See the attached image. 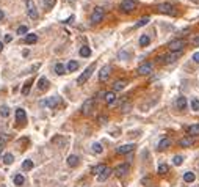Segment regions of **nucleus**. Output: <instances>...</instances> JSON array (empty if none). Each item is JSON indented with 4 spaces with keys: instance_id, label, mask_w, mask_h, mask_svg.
<instances>
[{
    "instance_id": "nucleus-1",
    "label": "nucleus",
    "mask_w": 199,
    "mask_h": 187,
    "mask_svg": "<svg viewBox=\"0 0 199 187\" xmlns=\"http://www.w3.org/2000/svg\"><path fill=\"white\" fill-rule=\"evenodd\" d=\"M94 69H96V65H94V63L90 65V66H88V68L83 71V73H82V74L79 76V79H77V84H79V85H83L85 82L91 77V74L94 73Z\"/></svg>"
},
{
    "instance_id": "nucleus-2",
    "label": "nucleus",
    "mask_w": 199,
    "mask_h": 187,
    "mask_svg": "<svg viewBox=\"0 0 199 187\" xmlns=\"http://www.w3.org/2000/svg\"><path fill=\"white\" fill-rule=\"evenodd\" d=\"M104 19V8L102 7H96L94 10H93V13L90 16V22L91 24H99Z\"/></svg>"
},
{
    "instance_id": "nucleus-3",
    "label": "nucleus",
    "mask_w": 199,
    "mask_h": 187,
    "mask_svg": "<svg viewBox=\"0 0 199 187\" xmlns=\"http://www.w3.org/2000/svg\"><path fill=\"white\" fill-rule=\"evenodd\" d=\"M94 104H96V99L94 98H90L82 104V113L83 115H90L93 110H94Z\"/></svg>"
},
{
    "instance_id": "nucleus-4",
    "label": "nucleus",
    "mask_w": 199,
    "mask_h": 187,
    "mask_svg": "<svg viewBox=\"0 0 199 187\" xmlns=\"http://www.w3.org/2000/svg\"><path fill=\"white\" fill-rule=\"evenodd\" d=\"M136 8V3L133 2V0H122L119 5V10L122 11V13H132Z\"/></svg>"
},
{
    "instance_id": "nucleus-5",
    "label": "nucleus",
    "mask_w": 199,
    "mask_h": 187,
    "mask_svg": "<svg viewBox=\"0 0 199 187\" xmlns=\"http://www.w3.org/2000/svg\"><path fill=\"white\" fill-rule=\"evenodd\" d=\"M185 44L187 43L184 40H173L169 43V49H171V52H180L185 47Z\"/></svg>"
},
{
    "instance_id": "nucleus-6",
    "label": "nucleus",
    "mask_w": 199,
    "mask_h": 187,
    "mask_svg": "<svg viewBox=\"0 0 199 187\" xmlns=\"http://www.w3.org/2000/svg\"><path fill=\"white\" fill-rule=\"evenodd\" d=\"M60 104V98L57 96H52L49 99H44V101H41V106L42 107H49V109H55Z\"/></svg>"
},
{
    "instance_id": "nucleus-7",
    "label": "nucleus",
    "mask_w": 199,
    "mask_h": 187,
    "mask_svg": "<svg viewBox=\"0 0 199 187\" xmlns=\"http://www.w3.org/2000/svg\"><path fill=\"white\" fill-rule=\"evenodd\" d=\"M182 55V51L180 52H169V54H166V55H163L162 57V62L163 63H173V62H176V60H177L179 57Z\"/></svg>"
},
{
    "instance_id": "nucleus-8",
    "label": "nucleus",
    "mask_w": 199,
    "mask_h": 187,
    "mask_svg": "<svg viewBox=\"0 0 199 187\" xmlns=\"http://www.w3.org/2000/svg\"><path fill=\"white\" fill-rule=\"evenodd\" d=\"M27 13L31 19H38V10L33 3V0H27Z\"/></svg>"
},
{
    "instance_id": "nucleus-9",
    "label": "nucleus",
    "mask_w": 199,
    "mask_h": 187,
    "mask_svg": "<svg viewBox=\"0 0 199 187\" xmlns=\"http://www.w3.org/2000/svg\"><path fill=\"white\" fill-rule=\"evenodd\" d=\"M157 10L160 11V13H165V14H176V11H174V7L171 3H160Z\"/></svg>"
},
{
    "instance_id": "nucleus-10",
    "label": "nucleus",
    "mask_w": 199,
    "mask_h": 187,
    "mask_svg": "<svg viewBox=\"0 0 199 187\" xmlns=\"http://www.w3.org/2000/svg\"><path fill=\"white\" fill-rule=\"evenodd\" d=\"M130 170V165L129 164H121V165H118L114 170H113V173L116 175V176H124L127 172Z\"/></svg>"
},
{
    "instance_id": "nucleus-11",
    "label": "nucleus",
    "mask_w": 199,
    "mask_h": 187,
    "mask_svg": "<svg viewBox=\"0 0 199 187\" xmlns=\"http://www.w3.org/2000/svg\"><path fill=\"white\" fill-rule=\"evenodd\" d=\"M152 73V63H143L140 65V68H138V74L140 76H147Z\"/></svg>"
},
{
    "instance_id": "nucleus-12",
    "label": "nucleus",
    "mask_w": 199,
    "mask_h": 187,
    "mask_svg": "<svg viewBox=\"0 0 199 187\" xmlns=\"http://www.w3.org/2000/svg\"><path fill=\"white\" fill-rule=\"evenodd\" d=\"M110 71H112V68H110L108 65H105L104 68L101 69V73H99V80L101 82H105L108 79V76H110Z\"/></svg>"
},
{
    "instance_id": "nucleus-13",
    "label": "nucleus",
    "mask_w": 199,
    "mask_h": 187,
    "mask_svg": "<svg viewBox=\"0 0 199 187\" xmlns=\"http://www.w3.org/2000/svg\"><path fill=\"white\" fill-rule=\"evenodd\" d=\"M187 104H188V101H187L185 96H179L177 99H176V107H177L179 110H185Z\"/></svg>"
},
{
    "instance_id": "nucleus-14",
    "label": "nucleus",
    "mask_w": 199,
    "mask_h": 187,
    "mask_svg": "<svg viewBox=\"0 0 199 187\" xmlns=\"http://www.w3.org/2000/svg\"><path fill=\"white\" fill-rule=\"evenodd\" d=\"M16 120H17V123H25L27 121V113L24 109H17L16 110Z\"/></svg>"
},
{
    "instance_id": "nucleus-15",
    "label": "nucleus",
    "mask_w": 199,
    "mask_h": 187,
    "mask_svg": "<svg viewBox=\"0 0 199 187\" xmlns=\"http://www.w3.org/2000/svg\"><path fill=\"white\" fill-rule=\"evenodd\" d=\"M133 145H132V143H127V145H122V146H119L118 150V154H127V153H130V151H133Z\"/></svg>"
},
{
    "instance_id": "nucleus-16",
    "label": "nucleus",
    "mask_w": 199,
    "mask_h": 187,
    "mask_svg": "<svg viewBox=\"0 0 199 187\" xmlns=\"http://www.w3.org/2000/svg\"><path fill=\"white\" fill-rule=\"evenodd\" d=\"M112 173H113V170L107 167V168H105V170H104V172H102L101 175L97 176V179L101 181V183H104V181H107V179L110 178V175H112Z\"/></svg>"
},
{
    "instance_id": "nucleus-17",
    "label": "nucleus",
    "mask_w": 199,
    "mask_h": 187,
    "mask_svg": "<svg viewBox=\"0 0 199 187\" xmlns=\"http://www.w3.org/2000/svg\"><path fill=\"white\" fill-rule=\"evenodd\" d=\"M171 146V140L168 139V137H165V139H162L158 142V150L160 151H165L166 148H169Z\"/></svg>"
},
{
    "instance_id": "nucleus-18",
    "label": "nucleus",
    "mask_w": 199,
    "mask_h": 187,
    "mask_svg": "<svg viewBox=\"0 0 199 187\" xmlns=\"http://www.w3.org/2000/svg\"><path fill=\"white\" fill-rule=\"evenodd\" d=\"M49 88V80L46 79V77H41L39 80H38V90L39 91H44Z\"/></svg>"
},
{
    "instance_id": "nucleus-19",
    "label": "nucleus",
    "mask_w": 199,
    "mask_h": 187,
    "mask_svg": "<svg viewBox=\"0 0 199 187\" xmlns=\"http://www.w3.org/2000/svg\"><path fill=\"white\" fill-rule=\"evenodd\" d=\"M188 135L190 137H198L199 135V124H193L188 128Z\"/></svg>"
},
{
    "instance_id": "nucleus-20",
    "label": "nucleus",
    "mask_w": 199,
    "mask_h": 187,
    "mask_svg": "<svg viewBox=\"0 0 199 187\" xmlns=\"http://www.w3.org/2000/svg\"><path fill=\"white\" fill-rule=\"evenodd\" d=\"M68 165L69 167H77V165H79V156H75V154L69 156L68 157Z\"/></svg>"
},
{
    "instance_id": "nucleus-21",
    "label": "nucleus",
    "mask_w": 199,
    "mask_h": 187,
    "mask_svg": "<svg viewBox=\"0 0 199 187\" xmlns=\"http://www.w3.org/2000/svg\"><path fill=\"white\" fill-rule=\"evenodd\" d=\"M193 137H185V139H182L180 142H179V145L180 146H184V148H187V146H191L193 145Z\"/></svg>"
},
{
    "instance_id": "nucleus-22",
    "label": "nucleus",
    "mask_w": 199,
    "mask_h": 187,
    "mask_svg": "<svg viewBox=\"0 0 199 187\" xmlns=\"http://www.w3.org/2000/svg\"><path fill=\"white\" fill-rule=\"evenodd\" d=\"M105 101H107V104H113L116 101V95H114V91H108V93H105Z\"/></svg>"
},
{
    "instance_id": "nucleus-23",
    "label": "nucleus",
    "mask_w": 199,
    "mask_h": 187,
    "mask_svg": "<svg viewBox=\"0 0 199 187\" xmlns=\"http://www.w3.org/2000/svg\"><path fill=\"white\" fill-rule=\"evenodd\" d=\"M66 69H68L69 73H74V71H77V69H79V63H77V62H74V60H71V62L68 63V66H66Z\"/></svg>"
},
{
    "instance_id": "nucleus-24",
    "label": "nucleus",
    "mask_w": 199,
    "mask_h": 187,
    "mask_svg": "<svg viewBox=\"0 0 199 187\" xmlns=\"http://www.w3.org/2000/svg\"><path fill=\"white\" fill-rule=\"evenodd\" d=\"M125 80H118V82H114V85H113V88H114V91H121V90H124L125 88Z\"/></svg>"
},
{
    "instance_id": "nucleus-25",
    "label": "nucleus",
    "mask_w": 199,
    "mask_h": 187,
    "mask_svg": "<svg viewBox=\"0 0 199 187\" xmlns=\"http://www.w3.org/2000/svg\"><path fill=\"white\" fill-rule=\"evenodd\" d=\"M38 41V36L35 35V33H28V35L25 36V43L27 44H35Z\"/></svg>"
},
{
    "instance_id": "nucleus-26",
    "label": "nucleus",
    "mask_w": 199,
    "mask_h": 187,
    "mask_svg": "<svg viewBox=\"0 0 199 187\" xmlns=\"http://www.w3.org/2000/svg\"><path fill=\"white\" fill-rule=\"evenodd\" d=\"M55 73H57L58 76H63V74L66 73L64 65H63V63H57V65H55Z\"/></svg>"
},
{
    "instance_id": "nucleus-27",
    "label": "nucleus",
    "mask_w": 199,
    "mask_h": 187,
    "mask_svg": "<svg viewBox=\"0 0 199 187\" xmlns=\"http://www.w3.org/2000/svg\"><path fill=\"white\" fill-rule=\"evenodd\" d=\"M13 162H14V156H13V154H9V153H7L3 156V164L5 165H11Z\"/></svg>"
},
{
    "instance_id": "nucleus-28",
    "label": "nucleus",
    "mask_w": 199,
    "mask_h": 187,
    "mask_svg": "<svg viewBox=\"0 0 199 187\" xmlns=\"http://www.w3.org/2000/svg\"><path fill=\"white\" fill-rule=\"evenodd\" d=\"M105 168H107V165H104V164H99V165H96V167L94 168H93V173H94V175H101L102 172H104V170Z\"/></svg>"
},
{
    "instance_id": "nucleus-29",
    "label": "nucleus",
    "mask_w": 199,
    "mask_h": 187,
    "mask_svg": "<svg viewBox=\"0 0 199 187\" xmlns=\"http://www.w3.org/2000/svg\"><path fill=\"white\" fill-rule=\"evenodd\" d=\"M195 173H191V172H187L185 175H184V181L185 183H193V181H195Z\"/></svg>"
},
{
    "instance_id": "nucleus-30",
    "label": "nucleus",
    "mask_w": 199,
    "mask_h": 187,
    "mask_svg": "<svg viewBox=\"0 0 199 187\" xmlns=\"http://www.w3.org/2000/svg\"><path fill=\"white\" fill-rule=\"evenodd\" d=\"M31 84H33V80H28V82H25V85L22 87V95H28L30 93V87H31Z\"/></svg>"
},
{
    "instance_id": "nucleus-31",
    "label": "nucleus",
    "mask_w": 199,
    "mask_h": 187,
    "mask_svg": "<svg viewBox=\"0 0 199 187\" xmlns=\"http://www.w3.org/2000/svg\"><path fill=\"white\" fill-rule=\"evenodd\" d=\"M80 55H82V57H85V58H88V57L91 55V49L86 47V46H83V47L80 49Z\"/></svg>"
},
{
    "instance_id": "nucleus-32",
    "label": "nucleus",
    "mask_w": 199,
    "mask_h": 187,
    "mask_svg": "<svg viewBox=\"0 0 199 187\" xmlns=\"http://www.w3.org/2000/svg\"><path fill=\"white\" fill-rule=\"evenodd\" d=\"M22 168H24L25 172H28V170H31V168H33V162L30 161V159H27V161L22 162Z\"/></svg>"
},
{
    "instance_id": "nucleus-33",
    "label": "nucleus",
    "mask_w": 199,
    "mask_h": 187,
    "mask_svg": "<svg viewBox=\"0 0 199 187\" xmlns=\"http://www.w3.org/2000/svg\"><path fill=\"white\" fill-rule=\"evenodd\" d=\"M24 183H25V178H24L22 175H16V176H14V184H16V186H22Z\"/></svg>"
},
{
    "instance_id": "nucleus-34",
    "label": "nucleus",
    "mask_w": 199,
    "mask_h": 187,
    "mask_svg": "<svg viewBox=\"0 0 199 187\" xmlns=\"http://www.w3.org/2000/svg\"><path fill=\"white\" fill-rule=\"evenodd\" d=\"M149 43H151V38H149L147 35H143V36L140 38V46L144 47V46H147Z\"/></svg>"
},
{
    "instance_id": "nucleus-35",
    "label": "nucleus",
    "mask_w": 199,
    "mask_h": 187,
    "mask_svg": "<svg viewBox=\"0 0 199 187\" xmlns=\"http://www.w3.org/2000/svg\"><path fill=\"white\" fill-rule=\"evenodd\" d=\"M91 148H93V153H96V154H101L102 150H104L101 143H93V146H91Z\"/></svg>"
},
{
    "instance_id": "nucleus-36",
    "label": "nucleus",
    "mask_w": 199,
    "mask_h": 187,
    "mask_svg": "<svg viewBox=\"0 0 199 187\" xmlns=\"http://www.w3.org/2000/svg\"><path fill=\"white\" fill-rule=\"evenodd\" d=\"M168 165H165V164H162V165H158V168H157V172L160 173V175H166L168 173Z\"/></svg>"
},
{
    "instance_id": "nucleus-37",
    "label": "nucleus",
    "mask_w": 199,
    "mask_h": 187,
    "mask_svg": "<svg viewBox=\"0 0 199 187\" xmlns=\"http://www.w3.org/2000/svg\"><path fill=\"white\" fill-rule=\"evenodd\" d=\"M0 115H2L3 118H7L8 115H9V109H8V106H2L0 107Z\"/></svg>"
},
{
    "instance_id": "nucleus-38",
    "label": "nucleus",
    "mask_w": 199,
    "mask_h": 187,
    "mask_svg": "<svg viewBox=\"0 0 199 187\" xmlns=\"http://www.w3.org/2000/svg\"><path fill=\"white\" fill-rule=\"evenodd\" d=\"M55 2H57V0H44V7H46V10H52L55 7Z\"/></svg>"
},
{
    "instance_id": "nucleus-39",
    "label": "nucleus",
    "mask_w": 199,
    "mask_h": 187,
    "mask_svg": "<svg viewBox=\"0 0 199 187\" xmlns=\"http://www.w3.org/2000/svg\"><path fill=\"white\" fill-rule=\"evenodd\" d=\"M149 22V18H143V19H140L136 22V25H135V29H140V27H144L146 24Z\"/></svg>"
},
{
    "instance_id": "nucleus-40",
    "label": "nucleus",
    "mask_w": 199,
    "mask_h": 187,
    "mask_svg": "<svg viewBox=\"0 0 199 187\" xmlns=\"http://www.w3.org/2000/svg\"><path fill=\"white\" fill-rule=\"evenodd\" d=\"M191 109L193 110H195V112H198V110H199V99H193V101H191Z\"/></svg>"
},
{
    "instance_id": "nucleus-41",
    "label": "nucleus",
    "mask_w": 199,
    "mask_h": 187,
    "mask_svg": "<svg viewBox=\"0 0 199 187\" xmlns=\"http://www.w3.org/2000/svg\"><path fill=\"white\" fill-rule=\"evenodd\" d=\"M5 143H7V135H5V134H0V151L3 150Z\"/></svg>"
},
{
    "instance_id": "nucleus-42",
    "label": "nucleus",
    "mask_w": 199,
    "mask_h": 187,
    "mask_svg": "<svg viewBox=\"0 0 199 187\" xmlns=\"http://www.w3.org/2000/svg\"><path fill=\"white\" fill-rule=\"evenodd\" d=\"M173 162H174V165H182V162H184V157H182V156H174Z\"/></svg>"
},
{
    "instance_id": "nucleus-43",
    "label": "nucleus",
    "mask_w": 199,
    "mask_h": 187,
    "mask_svg": "<svg viewBox=\"0 0 199 187\" xmlns=\"http://www.w3.org/2000/svg\"><path fill=\"white\" fill-rule=\"evenodd\" d=\"M25 33H28V29H27L25 25H20L17 29V35H25Z\"/></svg>"
},
{
    "instance_id": "nucleus-44",
    "label": "nucleus",
    "mask_w": 199,
    "mask_h": 187,
    "mask_svg": "<svg viewBox=\"0 0 199 187\" xmlns=\"http://www.w3.org/2000/svg\"><path fill=\"white\" fill-rule=\"evenodd\" d=\"M53 143H60V145H64L66 140H63V139H53Z\"/></svg>"
},
{
    "instance_id": "nucleus-45",
    "label": "nucleus",
    "mask_w": 199,
    "mask_h": 187,
    "mask_svg": "<svg viewBox=\"0 0 199 187\" xmlns=\"http://www.w3.org/2000/svg\"><path fill=\"white\" fill-rule=\"evenodd\" d=\"M193 60H195L196 63H199V52H195V55H193Z\"/></svg>"
},
{
    "instance_id": "nucleus-46",
    "label": "nucleus",
    "mask_w": 199,
    "mask_h": 187,
    "mask_svg": "<svg viewBox=\"0 0 199 187\" xmlns=\"http://www.w3.org/2000/svg\"><path fill=\"white\" fill-rule=\"evenodd\" d=\"M11 40H13V36H11V35H7V36H5V41H7V43H9Z\"/></svg>"
},
{
    "instance_id": "nucleus-47",
    "label": "nucleus",
    "mask_w": 199,
    "mask_h": 187,
    "mask_svg": "<svg viewBox=\"0 0 199 187\" xmlns=\"http://www.w3.org/2000/svg\"><path fill=\"white\" fill-rule=\"evenodd\" d=\"M3 18H5V13H3V11H2V10H0V21H2Z\"/></svg>"
},
{
    "instance_id": "nucleus-48",
    "label": "nucleus",
    "mask_w": 199,
    "mask_h": 187,
    "mask_svg": "<svg viewBox=\"0 0 199 187\" xmlns=\"http://www.w3.org/2000/svg\"><path fill=\"white\" fill-rule=\"evenodd\" d=\"M195 46H196V47L199 46V36H198V38H196V40H195Z\"/></svg>"
},
{
    "instance_id": "nucleus-49",
    "label": "nucleus",
    "mask_w": 199,
    "mask_h": 187,
    "mask_svg": "<svg viewBox=\"0 0 199 187\" xmlns=\"http://www.w3.org/2000/svg\"><path fill=\"white\" fill-rule=\"evenodd\" d=\"M3 51V43H0V52Z\"/></svg>"
},
{
    "instance_id": "nucleus-50",
    "label": "nucleus",
    "mask_w": 199,
    "mask_h": 187,
    "mask_svg": "<svg viewBox=\"0 0 199 187\" xmlns=\"http://www.w3.org/2000/svg\"><path fill=\"white\" fill-rule=\"evenodd\" d=\"M2 187H5V186H2Z\"/></svg>"
}]
</instances>
